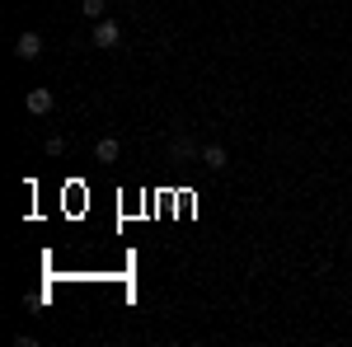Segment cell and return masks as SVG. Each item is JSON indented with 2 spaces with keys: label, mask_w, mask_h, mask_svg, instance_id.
<instances>
[{
  "label": "cell",
  "mask_w": 352,
  "mask_h": 347,
  "mask_svg": "<svg viewBox=\"0 0 352 347\" xmlns=\"http://www.w3.org/2000/svg\"><path fill=\"white\" fill-rule=\"evenodd\" d=\"M94 47H99V52L122 47V28H118V19H99V24H94Z\"/></svg>",
  "instance_id": "obj_1"
},
{
  "label": "cell",
  "mask_w": 352,
  "mask_h": 347,
  "mask_svg": "<svg viewBox=\"0 0 352 347\" xmlns=\"http://www.w3.org/2000/svg\"><path fill=\"white\" fill-rule=\"evenodd\" d=\"M14 56H19V61H38V56H43V33H33V28L19 33V38H14Z\"/></svg>",
  "instance_id": "obj_2"
},
{
  "label": "cell",
  "mask_w": 352,
  "mask_h": 347,
  "mask_svg": "<svg viewBox=\"0 0 352 347\" xmlns=\"http://www.w3.org/2000/svg\"><path fill=\"white\" fill-rule=\"evenodd\" d=\"M24 108L33 113V117H47V113L56 108V94H52V89H28V94H24Z\"/></svg>",
  "instance_id": "obj_3"
},
{
  "label": "cell",
  "mask_w": 352,
  "mask_h": 347,
  "mask_svg": "<svg viewBox=\"0 0 352 347\" xmlns=\"http://www.w3.org/2000/svg\"><path fill=\"white\" fill-rule=\"evenodd\" d=\"M94 160L99 164H118L122 160V141H118V136H99V141H94Z\"/></svg>",
  "instance_id": "obj_4"
},
{
  "label": "cell",
  "mask_w": 352,
  "mask_h": 347,
  "mask_svg": "<svg viewBox=\"0 0 352 347\" xmlns=\"http://www.w3.org/2000/svg\"><path fill=\"white\" fill-rule=\"evenodd\" d=\"M169 155H174V164L202 160V150H197V141H192V136H174V146H169Z\"/></svg>",
  "instance_id": "obj_5"
},
{
  "label": "cell",
  "mask_w": 352,
  "mask_h": 347,
  "mask_svg": "<svg viewBox=\"0 0 352 347\" xmlns=\"http://www.w3.org/2000/svg\"><path fill=\"white\" fill-rule=\"evenodd\" d=\"M230 164V155H226V146H202V169H212V174H221Z\"/></svg>",
  "instance_id": "obj_6"
},
{
  "label": "cell",
  "mask_w": 352,
  "mask_h": 347,
  "mask_svg": "<svg viewBox=\"0 0 352 347\" xmlns=\"http://www.w3.org/2000/svg\"><path fill=\"white\" fill-rule=\"evenodd\" d=\"M80 14L99 24V19H109V5H104V0H80Z\"/></svg>",
  "instance_id": "obj_7"
},
{
  "label": "cell",
  "mask_w": 352,
  "mask_h": 347,
  "mask_svg": "<svg viewBox=\"0 0 352 347\" xmlns=\"http://www.w3.org/2000/svg\"><path fill=\"white\" fill-rule=\"evenodd\" d=\"M66 150V136H47V155H61Z\"/></svg>",
  "instance_id": "obj_8"
}]
</instances>
